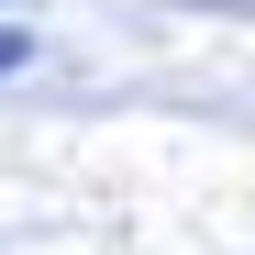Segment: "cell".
I'll return each instance as SVG.
<instances>
[{
	"label": "cell",
	"instance_id": "obj_1",
	"mask_svg": "<svg viewBox=\"0 0 255 255\" xmlns=\"http://www.w3.org/2000/svg\"><path fill=\"white\" fill-rule=\"evenodd\" d=\"M22 56H33V45H22V22H0V78H11Z\"/></svg>",
	"mask_w": 255,
	"mask_h": 255
}]
</instances>
